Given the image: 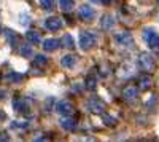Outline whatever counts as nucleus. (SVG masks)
I'll list each match as a JSON object with an SVG mask.
<instances>
[{"instance_id": "nucleus-1", "label": "nucleus", "mask_w": 159, "mask_h": 142, "mask_svg": "<svg viewBox=\"0 0 159 142\" xmlns=\"http://www.w3.org/2000/svg\"><path fill=\"white\" fill-rule=\"evenodd\" d=\"M92 45H96V37L89 32H83L80 37V46L83 50H89Z\"/></svg>"}, {"instance_id": "nucleus-2", "label": "nucleus", "mask_w": 159, "mask_h": 142, "mask_svg": "<svg viewBox=\"0 0 159 142\" xmlns=\"http://www.w3.org/2000/svg\"><path fill=\"white\" fill-rule=\"evenodd\" d=\"M140 67H142L143 70H147V72H151V70L154 69V61H153V58H151L150 54H147V53L140 54Z\"/></svg>"}, {"instance_id": "nucleus-3", "label": "nucleus", "mask_w": 159, "mask_h": 142, "mask_svg": "<svg viewBox=\"0 0 159 142\" xmlns=\"http://www.w3.org/2000/svg\"><path fill=\"white\" fill-rule=\"evenodd\" d=\"M88 107H89V110L91 112H97V113H102L103 112V109H105V104L100 101V99H97V97H92L89 102H88Z\"/></svg>"}, {"instance_id": "nucleus-4", "label": "nucleus", "mask_w": 159, "mask_h": 142, "mask_svg": "<svg viewBox=\"0 0 159 142\" xmlns=\"http://www.w3.org/2000/svg\"><path fill=\"white\" fill-rule=\"evenodd\" d=\"M116 42L119 45H123V46H130L132 43H134V38H132V35L129 32H123V34L116 35Z\"/></svg>"}, {"instance_id": "nucleus-5", "label": "nucleus", "mask_w": 159, "mask_h": 142, "mask_svg": "<svg viewBox=\"0 0 159 142\" xmlns=\"http://www.w3.org/2000/svg\"><path fill=\"white\" fill-rule=\"evenodd\" d=\"M123 96H124V99H127V101H134V99L139 96V89H137L135 86H127V88H124Z\"/></svg>"}, {"instance_id": "nucleus-6", "label": "nucleus", "mask_w": 159, "mask_h": 142, "mask_svg": "<svg viewBox=\"0 0 159 142\" xmlns=\"http://www.w3.org/2000/svg\"><path fill=\"white\" fill-rule=\"evenodd\" d=\"M80 15H81V18L83 19H92V18H94V15H96V13H94V10H92L91 7H88V5H83L81 8H80Z\"/></svg>"}, {"instance_id": "nucleus-7", "label": "nucleus", "mask_w": 159, "mask_h": 142, "mask_svg": "<svg viewBox=\"0 0 159 142\" xmlns=\"http://www.w3.org/2000/svg\"><path fill=\"white\" fill-rule=\"evenodd\" d=\"M57 112H59V113H64V115L72 113V104H70L69 101H62V102H59V104H57Z\"/></svg>"}, {"instance_id": "nucleus-8", "label": "nucleus", "mask_w": 159, "mask_h": 142, "mask_svg": "<svg viewBox=\"0 0 159 142\" xmlns=\"http://www.w3.org/2000/svg\"><path fill=\"white\" fill-rule=\"evenodd\" d=\"M57 46H59V42L56 40V38H48V40H45V43H43V48L46 51H54V50H57Z\"/></svg>"}, {"instance_id": "nucleus-9", "label": "nucleus", "mask_w": 159, "mask_h": 142, "mask_svg": "<svg viewBox=\"0 0 159 142\" xmlns=\"http://www.w3.org/2000/svg\"><path fill=\"white\" fill-rule=\"evenodd\" d=\"M61 19L59 18H49L48 21H46V27L49 29V31H57L59 27H61Z\"/></svg>"}, {"instance_id": "nucleus-10", "label": "nucleus", "mask_w": 159, "mask_h": 142, "mask_svg": "<svg viewBox=\"0 0 159 142\" xmlns=\"http://www.w3.org/2000/svg\"><path fill=\"white\" fill-rule=\"evenodd\" d=\"M25 38L30 42V43H40V35H38V32H35V31H29L27 34H25Z\"/></svg>"}, {"instance_id": "nucleus-11", "label": "nucleus", "mask_w": 159, "mask_h": 142, "mask_svg": "<svg viewBox=\"0 0 159 142\" xmlns=\"http://www.w3.org/2000/svg\"><path fill=\"white\" fill-rule=\"evenodd\" d=\"M102 29H111L113 27V24H115V19L111 18V16H103V19H102Z\"/></svg>"}, {"instance_id": "nucleus-12", "label": "nucleus", "mask_w": 159, "mask_h": 142, "mask_svg": "<svg viewBox=\"0 0 159 142\" xmlns=\"http://www.w3.org/2000/svg\"><path fill=\"white\" fill-rule=\"evenodd\" d=\"M151 86V78L148 75H143L140 77V89H148Z\"/></svg>"}, {"instance_id": "nucleus-13", "label": "nucleus", "mask_w": 159, "mask_h": 142, "mask_svg": "<svg viewBox=\"0 0 159 142\" xmlns=\"http://www.w3.org/2000/svg\"><path fill=\"white\" fill-rule=\"evenodd\" d=\"M61 125H62V128H65V130L72 131L76 123H75V120H72V118H64V120L61 121Z\"/></svg>"}, {"instance_id": "nucleus-14", "label": "nucleus", "mask_w": 159, "mask_h": 142, "mask_svg": "<svg viewBox=\"0 0 159 142\" xmlns=\"http://www.w3.org/2000/svg\"><path fill=\"white\" fill-rule=\"evenodd\" d=\"M73 7H75L73 0H61V8H62L64 11H70Z\"/></svg>"}, {"instance_id": "nucleus-15", "label": "nucleus", "mask_w": 159, "mask_h": 142, "mask_svg": "<svg viewBox=\"0 0 159 142\" xmlns=\"http://www.w3.org/2000/svg\"><path fill=\"white\" fill-rule=\"evenodd\" d=\"M75 61H76V59H75L73 56H64V58H62V66H64V67H72L73 64H75Z\"/></svg>"}, {"instance_id": "nucleus-16", "label": "nucleus", "mask_w": 159, "mask_h": 142, "mask_svg": "<svg viewBox=\"0 0 159 142\" xmlns=\"http://www.w3.org/2000/svg\"><path fill=\"white\" fill-rule=\"evenodd\" d=\"M62 43H64V46L65 48H73V38H72V35H64V38H62Z\"/></svg>"}, {"instance_id": "nucleus-17", "label": "nucleus", "mask_w": 159, "mask_h": 142, "mask_svg": "<svg viewBox=\"0 0 159 142\" xmlns=\"http://www.w3.org/2000/svg\"><path fill=\"white\" fill-rule=\"evenodd\" d=\"M148 45H150V48H157V46H159V35H157V34H154V35L150 38Z\"/></svg>"}, {"instance_id": "nucleus-18", "label": "nucleus", "mask_w": 159, "mask_h": 142, "mask_svg": "<svg viewBox=\"0 0 159 142\" xmlns=\"http://www.w3.org/2000/svg\"><path fill=\"white\" fill-rule=\"evenodd\" d=\"M102 118H103L105 125H108V126H115L116 125V120L113 117H110V115H102Z\"/></svg>"}, {"instance_id": "nucleus-19", "label": "nucleus", "mask_w": 159, "mask_h": 142, "mask_svg": "<svg viewBox=\"0 0 159 142\" xmlns=\"http://www.w3.org/2000/svg\"><path fill=\"white\" fill-rule=\"evenodd\" d=\"M154 34H156V32H154L153 29H145V31H143V38L148 42V40H150V38H151Z\"/></svg>"}, {"instance_id": "nucleus-20", "label": "nucleus", "mask_w": 159, "mask_h": 142, "mask_svg": "<svg viewBox=\"0 0 159 142\" xmlns=\"http://www.w3.org/2000/svg\"><path fill=\"white\" fill-rule=\"evenodd\" d=\"M40 5L45 10H49V8H52V0H40Z\"/></svg>"}, {"instance_id": "nucleus-21", "label": "nucleus", "mask_w": 159, "mask_h": 142, "mask_svg": "<svg viewBox=\"0 0 159 142\" xmlns=\"http://www.w3.org/2000/svg\"><path fill=\"white\" fill-rule=\"evenodd\" d=\"M21 54H22V56H30V54H32L30 46H22V48H21Z\"/></svg>"}, {"instance_id": "nucleus-22", "label": "nucleus", "mask_w": 159, "mask_h": 142, "mask_svg": "<svg viewBox=\"0 0 159 142\" xmlns=\"http://www.w3.org/2000/svg\"><path fill=\"white\" fill-rule=\"evenodd\" d=\"M22 78V75H19V73H10L8 75V80H13V82H19Z\"/></svg>"}, {"instance_id": "nucleus-23", "label": "nucleus", "mask_w": 159, "mask_h": 142, "mask_svg": "<svg viewBox=\"0 0 159 142\" xmlns=\"http://www.w3.org/2000/svg\"><path fill=\"white\" fill-rule=\"evenodd\" d=\"M35 62H37V64H40V66H43V64H46V62H48V59H46L45 56L40 54V56H37V58H35Z\"/></svg>"}, {"instance_id": "nucleus-24", "label": "nucleus", "mask_w": 159, "mask_h": 142, "mask_svg": "<svg viewBox=\"0 0 159 142\" xmlns=\"http://www.w3.org/2000/svg\"><path fill=\"white\" fill-rule=\"evenodd\" d=\"M88 88H91V89L96 88V80L92 78V77H91V78H88Z\"/></svg>"}, {"instance_id": "nucleus-25", "label": "nucleus", "mask_w": 159, "mask_h": 142, "mask_svg": "<svg viewBox=\"0 0 159 142\" xmlns=\"http://www.w3.org/2000/svg\"><path fill=\"white\" fill-rule=\"evenodd\" d=\"M2 118H5V113H3V112H0V120H2Z\"/></svg>"}]
</instances>
